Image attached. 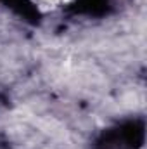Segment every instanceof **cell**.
<instances>
[{"label": "cell", "mask_w": 147, "mask_h": 149, "mask_svg": "<svg viewBox=\"0 0 147 149\" xmlns=\"http://www.w3.org/2000/svg\"><path fill=\"white\" fill-rule=\"evenodd\" d=\"M146 125L142 120H128L106 130L95 142V149H140L144 144Z\"/></svg>", "instance_id": "cell-1"}, {"label": "cell", "mask_w": 147, "mask_h": 149, "mask_svg": "<svg viewBox=\"0 0 147 149\" xmlns=\"http://www.w3.org/2000/svg\"><path fill=\"white\" fill-rule=\"evenodd\" d=\"M69 10L81 16H106L111 10V0H74L69 5Z\"/></svg>", "instance_id": "cell-2"}, {"label": "cell", "mask_w": 147, "mask_h": 149, "mask_svg": "<svg viewBox=\"0 0 147 149\" xmlns=\"http://www.w3.org/2000/svg\"><path fill=\"white\" fill-rule=\"evenodd\" d=\"M7 7H10L16 14L23 16L28 21H38V10L31 3V0H2Z\"/></svg>", "instance_id": "cell-3"}]
</instances>
